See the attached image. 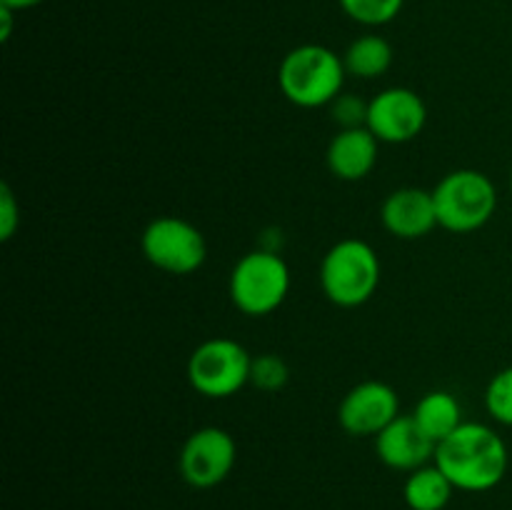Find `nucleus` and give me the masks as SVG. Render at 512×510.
<instances>
[{
  "instance_id": "obj_13",
  "label": "nucleus",
  "mask_w": 512,
  "mask_h": 510,
  "mask_svg": "<svg viewBox=\"0 0 512 510\" xmlns=\"http://www.w3.org/2000/svg\"><path fill=\"white\" fill-rule=\"evenodd\" d=\"M378 145L380 140L368 128L340 130L328 145L330 173L348 183L368 178L378 163Z\"/></svg>"
},
{
  "instance_id": "obj_16",
  "label": "nucleus",
  "mask_w": 512,
  "mask_h": 510,
  "mask_svg": "<svg viewBox=\"0 0 512 510\" xmlns=\"http://www.w3.org/2000/svg\"><path fill=\"white\" fill-rule=\"evenodd\" d=\"M343 63L348 75H355V78H380L393 65V45L383 35H360L348 45Z\"/></svg>"
},
{
  "instance_id": "obj_20",
  "label": "nucleus",
  "mask_w": 512,
  "mask_h": 510,
  "mask_svg": "<svg viewBox=\"0 0 512 510\" xmlns=\"http://www.w3.org/2000/svg\"><path fill=\"white\" fill-rule=\"evenodd\" d=\"M368 105L363 103L355 95H343L340 93L338 98L330 103L333 108V120L340 125V130H350V128H365L368 125Z\"/></svg>"
},
{
  "instance_id": "obj_21",
  "label": "nucleus",
  "mask_w": 512,
  "mask_h": 510,
  "mask_svg": "<svg viewBox=\"0 0 512 510\" xmlns=\"http://www.w3.org/2000/svg\"><path fill=\"white\" fill-rule=\"evenodd\" d=\"M20 225V208L8 185L0 188V238L10 240Z\"/></svg>"
},
{
  "instance_id": "obj_4",
  "label": "nucleus",
  "mask_w": 512,
  "mask_h": 510,
  "mask_svg": "<svg viewBox=\"0 0 512 510\" xmlns=\"http://www.w3.org/2000/svg\"><path fill=\"white\" fill-rule=\"evenodd\" d=\"M438 225L450 233H473L498 210V190L485 173L473 168H460L445 175L433 188Z\"/></svg>"
},
{
  "instance_id": "obj_5",
  "label": "nucleus",
  "mask_w": 512,
  "mask_h": 510,
  "mask_svg": "<svg viewBox=\"0 0 512 510\" xmlns=\"http://www.w3.org/2000/svg\"><path fill=\"white\" fill-rule=\"evenodd\" d=\"M288 293L290 268L275 250H250L230 273V300L250 318H263L278 310Z\"/></svg>"
},
{
  "instance_id": "obj_1",
  "label": "nucleus",
  "mask_w": 512,
  "mask_h": 510,
  "mask_svg": "<svg viewBox=\"0 0 512 510\" xmlns=\"http://www.w3.org/2000/svg\"><path fill=\"white\" fill-rule=\"evenodd\" d=\"M435 465L465 493H485L508 473V445L485 423H463L435 448Z\"/></svg>"
},
{
  "instance_id": "obj_12",
  "label": "nucleus",
  "mask_w": 512,
  "mask_h": 510,
  "mask_svg": "<svg viewBox=\"0 0 512 510\" xmlns=\"http://www.w3.org/2000/svg\"><path fill=\"white\" fill-rule=\"evenodd\" d=\"M380 220L385 230L400 240L425 238L438 225L433 190L398 188L385 198L380 208Z\"/></svg>"
},
{
  "instance_id": "obj_10",
  "label": "nucleus",
  "mask_w": 512,
  "mask_h": 510,
  "mask_svg": "<svg viewBox=\"0 0 512 510\" xmlns=\"http://www.w3.org/2000/svg\"><path fill=\"white\" fill-rule=\"evenodd\" d=\"M400 415V398L393 385L365 380L348 390L338 408V420L345 433L355 438L380 435Z\"/></svg>"
},
{
  "instance_id": "obj_18",
  "label": "nucleus",
  "mask_w": 512,
  "mask_h": 510,
  "mask_svg": "<svg viewBox=\"0 0 512 510\" xmlns=\"http://www.w3.org/2000/svg\"><path fill=\"white\" fill-rule=\"evenodd\" d=\"M485 408L495 423L512 428V365L490 378L485 388Z\"/></svg>"
},
{
  "instance_id": "obj_6",
  "label": "nucleus",
  "mask_w": 512,
  "mask_h": 510,
  "mask_svg": "<svg viewBox=\"0 0 512 510\" xmlns=\"http://www.w3.org/2000/svg\"><path fill=\"white\" fill-rule=\"evenodd\" d=\"M253 358L233 338H210L193 350L188 380L205 398H230L250 383Z\"/></svg>"
},
{
  "instance_id": "obj_3",
  "label": "nucleus",
  "mask_w": 512,
  "mask_h": 510,
  "mask_svg": "<svg viewBox=\"0 0 512 510\" xmlns=\"http://www.w3.org/2000/svg\"><path fill=\"white\" fill-rule=\"evenodd\" d=\"M380 258L365 240L345 238L325 253L320 265V285L330 303L358 308L375 295L380 285Z\"/></svg>"
},
{
  "instance_id": "obj_9",
  "label": "nucleus",
  "mask_w": 512,
  "mask_h": 510,
  "mask_svg": "<svg viewBox=\"0 0 512 510\" xmlns=\"http://www.w3.org/2000/svg\"><path fill=\"white\" fill-rule=\"evenodd\" d=\"M428 123V105L410 88H385L370 100L365 128L380 143H410Z\"/></svg>"
},
{
  "instance_id": "obj_8",
  "label": "nucleus",
  "mask_w": 512,
  "mask_h": 510,
  "mask_svg": "<svg viewBox=\"0 0 512 510\" xmlns=\"http://www.w3.org/2000/svg\"><path fill=\"white\" fill-rule=\"evenodd\" d=\"M235 458H238V445L233 435L208 425L188 435L180 448L178 468L185 483L198 490H208L228 478L230 470L235 468Z\"/></svg>"
},
{
  "instance_id": "obj_15",
  "label": "nucleus",
  "mask_w": 512,
  "mask_h": 510,
  "mask_svg": "<svg viewBox=\"0 0 512 510\" xmlns=\"http://www.w3.org/2000/svg\"><path fill=\"white\" fill-rule=\"evenodd\" d=\"M455 485L438 465H423L405 480L403 498L410 510H445L453 498Z\"/></svg>"
},
{
  "instance_id": "obj_24",
  "label": "nucleus",
  "mask_w": 512,
  "mask_h": 510,
  "mask_svg": "<svg viewBox=\"0 0 512 510\" xmlns=\"http://www.w3.org/2000/svg\"><path fill=\"white\" fill-rule=\"evenodd\" d=\"M510 188H512V173H510Z\"/></svg>"
},
{
  "instance_id": "obj_14",
  "label": "nucleus",
  "mask_w": 512,
  "mask_h": 510,
  "mask_svg": "<svg viewBox=\"0 0 512 510\" xmlns=\"http://www.w3.org/2000/svg\"><path fill=\"white\" fill-rule=\"evenodd\" d=\"M413 418L435 440V445L443 443L448 435H453L465 423L458 398L448 393V390H430V393H425L418 400V405H415Z\"/></svg>"
},
{
  "instance_id": "obj_2",
  "label": "nucleus",
  "mask_w": 512,
  "mask_h": 510,
  "mask_svg": "<svg viewBox=\"0 0 512 510\" xmlns=\"http://www.w3.org/2000/svg\"><path fill=\"white\" fill-rule=\"evenodd\" d=\"M343 55L318 43H305L290 50L278 70V83L285 98L298 108H323L340 95L345 83Z\"/></svg>"
},
{
  "instance_id": "obj_7",
  "label": "nucleus",
  "mask_w": 512,
  "mask_h": 510,
  "mask_svg": "<svg viewBox=\"0 0 512 510\" xmlns=\"http://www.w3.org/2000/svg\"><path fill=\"white\" fill-rule=\"evenodd\" d=\"M140 248L148 263L170 275H190L208 258L205 235L193 223L175 215H160L145 225Z\"/></svg>"
},
{
  "instance_id": "obj_17",
  "label": "nucleus",
  "mask_w": 512,
  "mask_h": 510,
  "mask_svg": "<svg viewBox=\"0 0 512 510\" xmlns=\"http://www.w3.org/2000/svg\"><path fill=\"white\" fill-rule=\"evenodd\" d=\"M338 3L355 23L375 28V25H385L398 18L405 0H338Z\"/></svg>"
},
{
  "instance_id": "obj_19",
  "label": "nucleus",
  "mask_w": 512,
  "mask_h": 510,
  "mask_svg": "<svg viewBox=\"0 0 512 510\" xmlns=\"http://www.w3.org/2000/svg\"><path fill=\"white\" fill-rule=\"evenodd\" d=\"M290 378V370L283 358L273 353H265L260 358H253V370H250V383L260 390H280Z\"/></svg>"
},
{
  "instance_id": "obj_11",
  "label": "nucleus",
  "mask_w": 512,
  "mask_h": 510,
  "mask_svg": "<svg viewBox=\"0 0 512 510\" xmlns=\"http://www.w3.org/2000/svg\"><path fill=\"white\" fill-rule=\"evenodd\" d=\"M435 440L425 433L413 415H398L380 435H375V453L388 468L413 470L435 460Z\"/></svg>"
},
{
  "instance_id": "obj_22",
  "label": "nucleus",
  "mask_w": 512,
  "mask_h": 510,
  "mask_svg": "<svg viewBox=\"0 0 512 510\" xmlns=\"http://www.w3.org/2000/svg\"><path fill=\"white\" fill-rule=\"evenodd\" d=\"M13 15H15L13 8H5V5H0V20H3V28H0V38H3V40H8L10 33H13Z\"/></svg>"
},
{
  "instance_id": "obj_23",
  "label": "nucleus",
  "mask_w": 512,
  "mask_h": 510,
  "mask_svg": "<svg viewBox=\"0 0 512 510\" xmlns=\"http://www.w3.org/2000/svg\"><path fill=\"white\" fill-rule=\"evenodd\" d=\"M40 3H43V0H0V5H5V8H13L15 13H20V10H30Z\"/></svg>"
}]
</instances>
